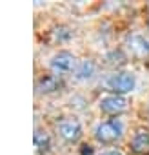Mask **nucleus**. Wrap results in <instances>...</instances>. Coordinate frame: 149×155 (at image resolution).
Returning a JSON list of instances; mask_svg holds the SVG:
<instances>
[{
  "label": "nucleus",
  "instance_id": "obj_1",
  "mask_svg": "<svg viewBox=\"0 0 149 155\" xmlns=\"http://www.w3.org/2000/svg\"><path fill=\"white\" fill-rule=\"evenodd\" d=\"M124 133V126L118 119H111V120H106V122H100L95 130V137L98 142L102 144H111L115 140H118Z\"/></svg>",
  "mask_w": 149,
  "mask_h": 155
},
{
  "label": "nucleus",
  "instance_id": "obj_2",
  "mask_svg": "<svg viewBox=\"0 0 149 155\" xmlns=\"http://www.w3.org/2000/svg\"><path fill=\"white\" fill-rule=\"evenodd\" d=\"M135 75L129 71H120L115 73L107 79V88L115 91V95H122V93H129L135 88Z\"/></svg>",
  "mask_w": 149,
  "mask_h": 155
},
{
  "label": "nucleus",
  "instance_id": "obj_3",
  "mask_svg": "<svg viewBox=\"0 0 149 155\" xmlns=\"http://www.w3.org/2000/svg\"><path fill=\"white\" fill-rule=\"evenodd\" d=\"M77 66H78L77 64V58H74L71 53H67V51L56 53L51 58V64H49L51 71L56 73V75H67V73H71V71L77 69Z\"/></svg>",
  "mask_w": 149,
  "mask_h": 155
},
{
  "label": "nucleus",
  "instance_id": "obj_4",
  "mask_svg": "<svg viewBox=\"0 0 149 155\" xmlns=\"http://www.w3.org/2000/svg\"><path fill=\"white\" fill-rule=\"evenodd\" d=\"M58 135L67 142H74L82 135V126L77 119H65L58 124Z\"/></svg>",
  "mask_w": 149,
  "mask_h": 155
},
{
  "label": "nucleus",
  "instance_id": "obj_5",
  "mask_svg": "<svg viewBox=\"0 0 149 155\" xmlns=\"http://www.w3.org/2000/svg\"><path fill=\"white\" fill-rule=\"evenodd\" d=\"M100 110L109 115H118L127 110V101L122 95H106L100 99Z\"/></svg>",
  "mask_w": 149,
  "mask_h": 155
},
{
  "label": "nucleus",
  "instance_id": "obj_6",
  "mask_svg": "<svg viewBox=\"0 0 149 155\" xmlns=\"http://www.w3.org/2000/svg\"><path fill=\"white\" fill-rule=\"evenodd\" d=\"M129 49L135 57L138 58H147L149 57V40L142 35H133L129 37Z\"/></svg>",
  "mask_w": 149,
  "mask_h": 155
},
{
  "label": "nucleus",
  "instance_id": "obj_7",
  "mask_svg": "<svg viewBox=\"0 0 149 155\" xmlns=\"http://www.w3.org/2000/svg\"><path fill=\"white\" fill-rule=\"evenodd\" d=\"M131 150L140 155L149 153V131H145V130L136 131L135 137L131 139Z\"/></svg>",
  "mask_w": 149,
  "mask_h": 155
},
{
  "label": "nucleus",
  "instance_id": "obj_8",
  "mask_svg": "<svg viewBox=\"0 0 149 155\" xmlns=\"http://www.w3.org/2000/svg\"><path fill=\"white\" fill-rule=\"evenodd\" d=\"M36 88L42 93H55V91H58L62 88V81L58 79V77H55V75H44V77L38 79Z\"/></svg>",
  "mask_w": 149,
  "mask_h": 155
},
{
  "label": "nucleus",
  "instance_id": "obj_9",
  "mask_svg": "<svg viewBox=\"0 0 149 155\" xmlns=\"http://www.w3.org/2000/svg\"><path fill=\"white\" fill-rule=\"evenodd\" d=\"M74 73H77V79L84 81V79H89V77L95 73V62L89 60V58H84L78 62L77 69H74Z\"/></svg>",
  "mask_w": 149,
  "mask_h": 155
},
{
  "label": "nucleus",
  "instance_id": "obj_10",
  "mask_svg": "<svg viewBox=\"0 0 149 155\" xmlns=\"http://www.w3.org/2000/svg\"><path fill=\"white\" fill-rule=\"evenodd\" d=\"M35 146L36 150H47L49 148V133L46 130H36L35 131Z\"/></svg>",
  "mask_w": 149,
  "mask_h": 155
},
{
  "label": "nucleus",
  "instance_id": "obj_11",
  "mask_svg": "<svg viewBox=\"0 0 149 155\" xmlns=\"http://www.w3.org/2000/svg\"><path fill=\"white\" fill-rule=\"evenodd\" d=\"M80 153H82V155H93V148H91L89 144H84L82 150H80Z\"/></svg>",
  "mask_w": 149,
  "mask_h": 155
},
{
  "label": "nucleus",
  "instance_id": "obj_12",
  "mask_svg": "<svg viewBox=\"0 0 149 155\" xmlns=\"http://www.w3.org/2000/svg\"><path fill=\"white\" fill-rule=\"evenodd\" d=\"M104 155H122L120 151H116V150H111V151H106Z\"/></svg>",
  "mask_w": 149,
  "mask_h": 155
},
{
  "label": "nucleus",
  "instance_id": "obj_13",
  "mask_svg": "<svg viewBox=\"0 0 149 155\" xmlns=\"http://www.w3.org/2000/svg\"><path fill=\"white\" fill-rule=\"evenodd\" d=\"M147 28H149V20H147Z\"/></svg>",
  "mask_w": 149,
  "mask_h": 155
}]
</instances>
